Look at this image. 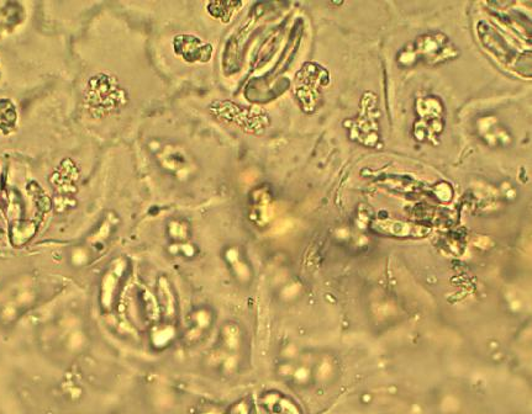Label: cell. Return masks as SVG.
Masks as SVG:
<instances>
[{
	"instance_id": "1",
	"label": "cell",
	"mask_w": 532,
	"mask_h": 414,
	"mask_svg": "<svg viewBox=\"0 0 532 414\" xmlns=\"http://www.w3.org/2000/svg\"><path fill=\"white\" fill-rule=\"evenodd\" d=\"M214 317L212 310L207 307H200L189 315L186 327H184V341L188 345H196L203 341L212 329Z\"/></svg>"
},
{
	"instance_id": "2",
	"label": "cell",
	"mask_w": 532,
	"mask_h": 414,
	"mask_svg": "<svg viewBox=\"0 0 532 414\" xmlns=\"http://www.w3.org/2000/svg\"><path fill=\"white\" fill-rule=\"evenodd\" d=\"M166 156H168V157H173V156H172V152H171V153H168V155H166ZM181 156H183L182 153H178V152L175 153V158H178V157H181ZM175 162H176V166H177V167L179 166V163H181V162L184 163V164H186V161H179V159H176ZM165 164H166L167 167L170 166V167L172 168V166H173V159H171V158H166V162L163 163V166H165Z\"/></svg>"
}]
</instances>
